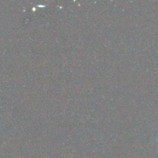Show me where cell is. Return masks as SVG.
<instances>
[{
	"mask_svg": "<svg viewBox=\"0 0 158 158\" xmlns=\"http://www.w3.org/2000/svg\"><path fill=\"white\" fill-rule=\"evenodd\" d=\"M157 141H158V139H157Z\"/></svg>",
	"mask_w": 158,
	"mask_h": 158,
	"instance_id": "cell-1",
	"label": "cell"
}]
</instances>
